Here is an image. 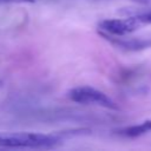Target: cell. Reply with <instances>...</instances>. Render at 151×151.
<instances>
[{
  "label": "cell",
  "instance_id": "cell-1",
  "mask_svg": "<svg viewBox=\"0 0 151 151\" xmlns=\"http://www.w3.org/2000/svg\"><path fill=\"white\" fill-rule=\"evenodd\" d=\"M64 138L59 133L39 132H0V147L9 149H54Z\"/></svg>",
  "mask_w": 151,
  "mask_h": 151
},
{
  "label": "cell",
  "instance_id": "cell-2",
  "mask_svg": "<svg viewBox=\"0 0 151 151\" xmlns=\"http://www.w3.org/2000/svg\"><path fill=\"white\" fill-rule=\"evenodd\" d=\"M144 26H147V24L142 13H134L118 19H103L98 22V29L100 32L116 37H125L143 28Z\"/></svg>",
  "mask_w": 151,
  "mask_h": 151
},
{
  "label": "cell",
  "instance_id": "cell-3",
  "mask_svg": "<svg viewBox=\"0 0 151 151\" xmlns=\"http://www.w3.org/2000/svg\"><path fill=\"white\" fill-rule=\"evenodd\" d=\"M67 98L74 103L83 105H96L109 110H119V106L116 104V101L106 93L87 85L71 88L67 92Z\"/></svg>",
  "mask_w": 151,
  "mask_h": 151
},
{
  "label": "cell",
  "instance_id": "cell-4",
  "mask_svg": "<svg viewBox=\"0 0 151 151\" xmlns=\"http://www.w3.org/2000/svg\"><path fill=\"white\" fill-rule=\"evenodd\" d=\"M99 34L107 40L111 45H113L117 48L124 50V51H139L143 50L145 47L151 46V41L150 40H142V39H126L123 37H116V35H111L104 32L99 31Z\"/></svg>",
  "mask_w": 151,
  "mask_h": 151
},
{
  "label": "cell",
  "instance_id": "cell-5",
  "mask_svg": "<svg viewBox=\"0 0 151 151\" xmlns=\"http://www.w3.org/2000/svg\"><path fill=\"white\" fill-rule=\"evenodd\" d=\"M149 132H151V120H144L140 124H134V125H130L120 130H117V133L119 136L127 137V138H137Z\"/></svg>",
  "mask_w": 151,
  "mask_h": 151
},
{
  "label": "cell",
  "instance_id": "cell-6",
  "mask_svg": "<svg viewBox=\"0 0 151 151\" xmlns=\"http://www.w3.org/2000/svg\"><path fill=\"white\" fill-rule=\"evenodd\" d=\"M35 0H0V4H33Z\"/></svg>",
  "mask_w": 151,
  "mask_h": 151
},
{
  "label": "cell",
  "instance_id": "cell-7",
  "mask_svg": "<svg viewBox=\"0 0 151 151\" xmlns=\"http://www.w3.org/2000/svg\"><path fill=\"white\" fill-rule=\"evenodd\" d=\"M142 15H143V18L145 19V21H146L147 26H149V25H151V11H150V12H143V13H142Z\"/></svg>",
  "mask_w": 151,
  "mask_h": 151
}]
</instances>
